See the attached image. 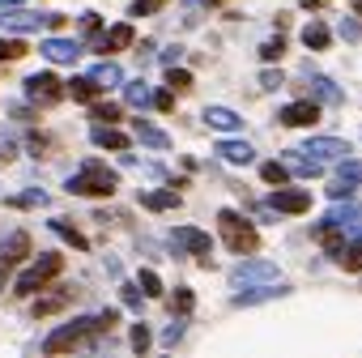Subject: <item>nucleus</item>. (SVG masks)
<instances>
[{
    "label": "nucleus",
    "mask_w": 362,
    "mask_h": 358,
    "mask_svg": "<svg viewBox=\"0 0 362 358\" xmlns=\"http://www.w3.org/2000/svg\"><path fill=\"white\" fill-rule=\"evenodd\" d=\"M119 188V175L111 171V166H103V162H81V171L69 179V192L73 197H111Z\"/></svg>",
    "instance_id": "nucleus-1"
},
{
    "label": "nucleus",
    "mask_w": 362,
    "mask_h": 358,
    "mask_svg": "<svg viewBox=\"0 0 362 358\" xmlns=\"http://www.w3.org/2000/svg\"><path fill=\"white\" fill-rule=\"evenodd\" d=\"M218 226H222V239H226V248H230L235 256H252V252L260 248V235H256V226H252L243 214L222 209V214H218Z\"/></svg>",
    "instance_id": "nucleus-2"
},
{
    "label": "nucleus",
    "mask_w": 362,
    "mask_h": 358,
    "mask_svg": "<svg viewBox=\"0 0 362 358\" xmlns=\"http://www.w3.org/2000/svg\"><path fill=\"white\" fill-rule=\"evenodd\" d=\"M60 273H64V256H56V252H43V256H39V260H35V265H30L22 277H18V286H13V290L30 299V294L47 290V282H56Z\"/></svg>",
    "instance_id": "nucleus-3"
},
{
    "label": "nucleus",
    "mask_w": 362,
    "mask_h": 358,
    "mask_svg": "<svg viewBox=\"0 0 362 358\" xmlns=\"http://www.w3.org/2000/svg\"><path fill=\"white\" fill-rule=\"evenodd\" d=\"M90 333H98V316L94 320H73V324H64V328H56L47 341H43V350L47 354H64V350H77Z\"/></svg>",
    "instance_id": "nucleus-4"
},
{
    "label": "nucleus",
    "mask_w": 362,
    "mask_h": 358,
    "mask_svg": "<svg viewBox=\"0 0 362 358\" xmlns=\"http://www.w3.org/2000/svg\"><path fill=\"white\" fill-rule=\"evenodd\" d=\"M170 239H175V248H184L188 256H197L205 269L214 265V239H209L205 231H197V226H175V235H170Z\"/></svg>",
    "instance_id": "nucleus-5"
},
{
    "label": "nucleus",
    "mask_w": 362,
    "mask_h": 358,
    "mask_svg": "<svg viewBox=\"0 0 362 358\" xmlns=\"http://www.w3.org/2000/svg\"><path fill=\"white\" fill-rule=\"evenodd\" d=\"M26 256H30V235H26V231H13L5 243H0V286H5L9 269H18Z\"/></svg>",
    "instance_id": "nucleus-6"
},
{
    "label": "nucleus",
    "mask_w": 362,
    "mask_h": 358,
    "mask_svg": "<svg viewBox=\"0 0 362 358\" xmlns=\"http://www.w3.org/2000/svg\"><path fill=\"white\" fill-rule=\"evenodd\" d=\"M26 98L39 107H52L64 98V81H56L52 73H35V77H26Z\"/></svg>",
    "instance_id": "nucleus-7"
},
{
    "label": "nucleus",
    "mask_w": 362,
    "mask_h": 358,
    "mask_svg": "<svg viewBox=\"0 0 362 358\" xmlns=\"http://www.w3.org/2000/svg\"><path fill=\"white\" fill-rule=\"evenodd\" d=\"M286 294H290V286H286V282H256V286H243L230 303H235V307H256V303L286 299Z\"/></svg>",
    "instance_id": "nucleus-8"
},
{
    "label": "nucleus",
    "mask_w": 362,
    "mask_h": 358,
    "mask_svg": "<svg viewBox=\"0 0 362 358\" xmlns=\"http://www.w3.org/2000/svg\"><path fill=\"white\" fill-rule=\"evenodd\" d=\"M286 128H311L315 120H320V103L315 98H298V103H290V107H281V115H277Z\"/></svg>",
    "instance_id": "nucleus-9"
},
{
    "label": "nucleus",
    "mask_w": 362,
    "mask_h": 358,
    "mask_svg": "<svg viewBox=\"0 0 362 358\" xmlns=\"http://www.w3.org/2000/svg\"><path fill=\"white\" fill-rule=\"evenodd\" d=\"M358 184H362V162L345 158V162L337 166V179H332V188H328V197H332V201H341V197H349V192H354Z\"/></svg>",
    "instance_id": "nucleus-10"
},
{
    "label": "nucleus",
    "mask_w": 362,
    "mask_h": 358,
    "mask_svg": "<svg viewBox=\"0 0 362 358\" xmlns=\"http://www.w3.org/2000/svg\"><path fill=\"white\" fill-rule=\"evenodd\" d=\"M235 286H256V282H277V265L269 260H243L235 273H230Z\"/></svg>",
    "instance_id": "nucleus-11"
},
{
    "label": "nucleus",
    "mask_w": 362,
    "mask_h": 358,
    "mask_svg": "<svg viewBox=\"0 0 362 358\" xmlns=\"http://www.w3.org/2000/svg\"><path fill=\"white\" fill-rule=\"evenodd\" d=\"M303 154H311L320 162H332V158H345L349 154V141H341V137H307Z\"/></svg>",
    "instance_id": "nucleus-12"
},
{
    "label": "nucleus",
    "mask_w": 362,
    "mask_h": 358,
    "mask_svg": "<svg viewBox=\"0 0 362 358\" xmlns=\"http://www.w3.org/2000/svg\"><path fill=\"white\" fill-rule=\"evenodd\" d=\"M273 209L277 214H307L311 209V192L307 188H277L273 192Z\"/></svg>",
    "instance_id": "nucleus-13"
},
{
    "label": "nucleus",
    "mask_w": 362,
    "mask_h": 358,
    "mask_svg": "<svg viewBox=\"0 0 362 358\" xmlns=\"http://www.w3.org/2000/svg\"><path fill=\"white\" fill-rule=\"evenodd\" d=\"M39 52H43L52 64H73V60L81 56V43H77V39H56V35H52V39H43Z\"/></svg>",
    "instance_id": "nucleus-14"
},
{
    "label": "nucleus",
    "mask_w": 362,
    "mask_h": 358,
    "mask_svg": "<svg viewBox=\"0 0 362 358\" xmlns=\"http://www.w3.org/2000/svg\"><path fill=\"white\" fill-rule=\"evenodd\" d=\"M201 120H205L209 128H218V132H239V128H243V115L230 111V107H218V103H209V107L201 111Z\"/></svg>",
    "instance_id": "nucleus-15"
},
{
    "label": "nucleus",
    "mask_w": 362,
    "mask_h": 358,
    "mask_svg": "<svg viewBox=\"0 0 362 358\" xmlns=\"http://www.w3.org/2000/svg\"><path fill=\"white\" fill-rule=\"evenodd\" d=\"M0 26L5 30H39V26H47V13H30V9H5L0 13Z\"/></svg>",
    "instance_id": "nucleus-16"
},
{
    "label": "nucleus",
    "mask_w": 362,
    "mask_h": 358,
    "mask_svg": "<svg viewBox=\"0 0 362 358\" xmlns=\"http://www.w3.org/2000/svg\"><path fill=\"white\" fill-rule=\"evenodd\" d=\"M218 158H222V162H230V166H247V162L256 158V149H252L247 141H235V137H222V141H218Z\"/></svg>",
    "instance_id": "nucleus-17"
},
{
    "label": "nucleus",
    "mask_w": 362,
    "mask_h": 358,
    "mask_svg": "<svg viewBox=\"0 0 362 358\" xmlns=\"http://www.w3.org/2000/svg\"><path fill=\"white\" fill-rule=\"evenodd\" d=\"M132 137H136L141 145H149V149H170V137H166L162 128H153L149 120H132Z\"/></svg>",
    "instance_id": "nucleus-18"
},
{
    "label": "nucleus",
    "mask_w": 362,
    "mask_h": 358,
    "mask_svg": "<svg viewBox=\"0 0 362 358\" xmlns=\"http://www.w3.org/2000/svg\"><path fill=\"white\" fill-rule=\"evenodd\" d=\"M90 137H94V145H103V149H115V154H124V149H128V137H124L115 124H94V132H90Z\"/></svg>",
    "instance_id": "nucleus-19"
},
{
    "label": "nucleus",
    "mask_w": 362,
    "mask_h": 358,
    "mask_svg": "<svg viewBox=\"0 0 362 358\" xmlns=\"http://www.w3.org/2000/svg\"><path fill=\"white\" fill-rule=\"evenodd\" d=\"M64 94H73L77 103H94L98 94H103V86L86 73V77H73V81H64Z\"/></svg>",
    "instance_id": "nucleus-20"
},
{
    "label": "nucleus",
    "mask_w": 362,
    "mask_h": 358,
    "mask_svg": "<svg viewBox=\"0 0 362 358\" xmlns=\"http://www.w3.org/2000/svg\"><path fill=\"white\" fill-rule=\"evenodd\" d=\"M132 39H136V35H132V26H128V22H119V26H111V30L98 39V47H107V52H124V47H132Z\"/></svg>",
    "instance_id": "nucleus-21"
},
{
    "label": "nucleus",
    "mask_w": 362,
    "mask_h": 358,
    "mask_svg": "<svg viewBox=\"0 0 362 358\" xmlns=\"http://www.w3.org/2000/svg\"><path fill=\"white\" fill-rule=\"evenodd\" d=\"M311 90H315V103H324V107H341L345 103V94L337 90V81H328V77H311Z\"/></svg>",
    "instance_id": "nucleus-22"
},
{
    "label": "nucleus",
    "mask_w": 362,
    "mask_h": 358,
    "mask_svg": "<svg viewBox=\"0 0 362 358\" xmlns=\"http://www.w3.org/2000/svg\"><path fill=\"white\" fill-rule=\"evenodd\" d=\"M103 90H111V86H124V73H119V64H111V60H103V64H94V73H90Z\"/></svg>",
    "instance_id": "nucleus-23"
},
{
    "label": "nucleus",
    "mask_w": 362,
    "mask_h": 358,
    "mask_svg": "<svg viewBox=\"0 0 362 358\" xmlns=\"http://www.w3.org/2000/svg\"><path fill=\"white\" fill-rule=\"evenodd\" d=\"M303 43H307L311 52H324V47H328V26H324V22H307V26H303Z\"/></svg>",
    "instance_id": "nucleus-24"
},
{
    "label": "nucleus",
    "mask_w": 362,
    "mask_h": 358,
    "mask_svg": "<svg viewBox=\"0 0 362 358\" xmlns=\"http://www.w3.org/2000/svg\"><path fill=\"white\" fill-rule=\"evenodd\" d=\"M124 98H128V107H136V111H141V107H149V103H153V94H149V86H145V81H141V77H136V81H128V86H124Z\"/></svg>",
    "instance_id": "nucleus-25"
},
{
    "label": "nucleus",
    "mask_w": 362,
    "mask_h": 358,
    "mask_svg": "<svg viewBox=\"0 0 362 358\" xmlns=\"http://www.w3.org/2000/svg\"><path fill=\"white\" fill-rule=\"evenodd\" d=\"M60 307H69V290H56V294L35 299V316H56Z\"/></svg>",
    "instance_id": "nucleus-26"
},
{
    "label": "nucleus",
    "mask_w": 362,
    "mask_h": 358,
    "mask_svg": "<svg viewBox=\"0 0 362 358\" xmlns=\"http://www.w3.org/2000/svg\"><path fill=\"white\" fill-rule=\"evenodd\" d=\"M298 154H303V149H298ZM286 166H290V171H298V175H307V179H315V175L324 171V162H320V158H311V154H307V158H294V154H290V158H286Z\"/></svg>",
    "instance_id": "nucleus-27"
},
{
    "label": "nucleus",
    "mask_w": 362,
    "mask_h": 358,
    "mask_svg": "<svg viewBox=\"0 0 362 358\" xmlns=\"http://www.w3.org/2000/svg\"><path fill=\"white\" fill-rule=\"evenodd\" d=\"M141 205H145V209H158V214H162V209H179V192H145Z\"/></svg>",
    "instance_id": "nucleus-28"
},
{
    "label": "nucleus",
    "mask_w": 362,
    "mask_h": 358,
    "mask_svg": "<svg viewBox=\"0 0 362 358\" xmlns=\"http://www.w3.org/2000/svg\"><path fill=\"white\" fill-rule=\"evenodd\" d=\"M52 231H56V235H60V239H69V243H73V248H77V252H86V248H90V243H86V235H81V231H77V226H69V222H64V218H52Z\"/></svg>",
    "instance_id": "nucleus-29"
},
{
    "label": "nucleus",
    "mask_w": 362,
    "mask_h": 358,
    "mask_svg": "<svg viewBox=\"0 0 362 358\" xmlns=\"http://www.w3.org/2000/svg\"><path fill=\"white\" fill-rule=\"evenodd\" d=\"M192 307H197V294H192L188 286H175V294H170V311H175V316H188Z\"/></svg>",
    "instance_id": "nucleus-30"
},
{
    "label": "nucleus",
    "mask_w": 362,
    "mask_h": 358,
    "mask_svg": "<svg viewBox=\"0 0 362 358\" xmlns=\"http://www.w3.org/2000/svg\"><path fill=\"white\" fill-rule=\"evenodd\" d=\"M9 205H13V209H43V205H47V192H43V188H30V192H22V197H9Z\"/></svg>",
    "instance_id": "nucleus-31"
},
{
    "label": "nucleus",
    "mask_w": 362,
    "mask_h": 358,
    "mask_svg": "<svg viewBox=\"0 0 362 358\" xmlns=\"http://www.w3.org/2000/svg\"><path fill=\"white\" fill-rule=\"evenodd\" d=\"M136 286H141L145 299H162V277H158L153 269H141V273H136Z\"/></svg>",
    "instance_id": "nucleus-32"
},
{
    "label": "nucleus",
    "mask_w": 362,
    "mask_h": 358,
    "mask_svg": "<svg viewBox=\"0 0 362 358\" xmlns=\"http://www.w3.org/2000/svg\"><path fill=\"white\" fill-rule=\"evenodd\" d=\"M324 222H337V226H354V222H362V209H358V205H332V214H328Z\"/></svg>",
    "instance_id": "nucleus-33"
},
{
    "label": "nucleus",
    "mask_w": 362,
    "mask_h": 358,
    "mask_svg": "<svg viewBox=\"0 0 362 358\" xmlns=\"http://www.w3.org/2000/svg\"><path fill=\"white\" fill-rule=\"evenodd\" d=\"M260 179H264V184H277V188H281L286 179H290V166L273 158V162H264V166H260Z\"/></svg>",
    "instance_id": "nucleus-34"
},
{
    "label": "nucleus",
    "mask_w": 362,
    "mask_h": 358,
    "mask_svg": "<svg viewBox=\"0 0 362 358\" xmlns=\"http://www.w3.org/2000/svg\"><path fill=\"white\" fill-rule=\"evenodd\" d=\"M90 120H98V124H115V120H119V107H115V103H98V98H94V103H90Z\"/></svg>",
    "instance_id": "nucleus-35"
},
{
    "label": "nucleus",
    "mask_w": 362,
    "mask_h": 358,
    "mask_svg": "<svg viewBox=\"0 0 362 358\" xmlns=\"http://www.w3.org/2000/svg\"><path fill=\"white\" fill-rule=\"evenodd\" d=\"M337 265H341V269H345V273H362V239H358V243H354V248H345V252H341V260H337Z\"/></svg>",
    "instance_id": "nucleus-36"
},
{
    "label": "nucleus",
    "mask_w": 362,
    "mask_h": 358,
    "mask_svg": "<svg viewBox=\"0 0 362 358\" xmlns=\"http://www.w3.org/2000/svg\"><path fill=\"white\" fill-rule=\"evenodd\" d=\"M166 86L184 94V90H192V73H188V69H175V64H170V69H166Z\"/></svg>",
    "instance_id": "nucleus-37"
},
{
    "label": "nucleus",
    "mask_w": 362,
    "mask_h": 358,
    "mask_svg": "<svg viewBox=\"0 0 362 358\" xmlns=\"http://www.w3.org/2000/svg\"><path fill=\"white\" fill-rule=\"evenodd\" d=\"M22 56H26L22 39H0V60H22Z\"/></svg>",
    "instance_id": "nucleus-38"
},
{
    "label": "nucleus",
    "mask_w": 362,
    "mask_h": 358,
    "mask_svg": "<svg viewBox=\"0 0 362 358\" xmlns=\"http://www.w3.org/2000/svg\"><path fill=\"white\" fill-rule=\"evenodd\" d=\"M281 52H286V39H281V35H277V39H269V43H260V60H269V64H273V60H281Z\"/></svg>",
    "instance_id": "nucleus-39"
},
{
    "label": "nucleus",
    "mask_w": 362,
    "mask_h": 358,
    "mask_svg": "<svg viewBox=\"0 0 362 358\" xmlns=\"http://www.w3.org/2000/svg\"><path fill=\"white\" fill-rule=\"evenodd\" d=\"M128 341H132V350H136V354H145V350H149V341H153V337H149L145 320H141V324H132V337H128Z\"/></svg>",
    "instance_id": "nucleus-40"
},
{
    "label": "nucleus",
    "mask_w": 362,
    "mask_h": 358,
    "mask_svg": "<svg viewBox=\"0 0 362 358\" xmlns=\"http://www.w3.org/2000/svg\"><path fill=\"white\" fill-rule=\"evenodd\" d=\"M170 0H136L132 5V18H149V13H158V9H166Z\"/></svg>",
    "instance_id": "nucleus-41"
},
{
    "label": "nucleus",
    "mask_w": 362,
    "mask_h": 358,
    "mask_svg": "<svg viewBox=\"0 0 362 358\" xmlns=\"http://www.w3.org/2000/svg\"><path fill=\"white\" fill-rule=\"evenodd\" d=\"M179 337H184V316H179V320H170V324H166V333H162V345H175Z\"/></svg>",
    "instance_id": "nucleus-42"
},
{
    "label": "nucleus",
    "mask_w": 362,
    "mask_h": 358,
    "mask_svg": "<svg viewBox=\"0 0 362 358\" xmlns=\"http://www.w3.org/2000/svg\"><path fill=\"white\" fill-rule=\"evenodd\" d=\"M341 39H345V43H358V39H362V26H358L354 18H345V22H341Z\"/></svg>",
    "instance_id": "nucleus-43"
},
{
    "label": "nucleus",
    "mask_w": 362,
    "mask_h": 358,
    "mask_svg": "<svg viewBox=\"0 0 362 358\" xmlns=\"http://www.w3.org/2000/svg\"><path fill=\"white\" fill-rule=\"evenodd\" d=\"M260 86H264V90H281V86H286V77H281L277 69H264V73H260Z\"/></svg>",
    "instance_id": "nucleus-44"
},
{
    "label": "nucleus",
    "mask_w": 362,
    "mask_h": 358,
    "mask_svg": "<svg viewBox=\"0 0 362 358\" xmlns=\"http://www.w3.org/2000/svg\"><path fill=\"white\" fill-rule=\"evenodd\" d=\"M153 107H158V111H170V107H175V90H170V86L158 90V94H153Z\"/></svg>",
    "instance_id": "nucleus-45"
},
{
    "label": "nucleus",
    "mask_w": 362,
    "mask_h": 358,
    "mask_svg": "<svg viewBox=\"0 0 362 358\" xmlns=\"http://www.w3.org/2000/svg\"><path fill=\"white\" fill-rule=\"evenodd\" d=\"M115 320H119V311H115V307H107V311L98 316V333H111V328H115Z\"/></svg>",
    "instance_id": "nucleus-46"
},
{
    "label": "nucleus",
    "mask_w": 362,
    "mask_h": 358,
    "mask_svg": "<svg viewBox=\"0 0 362 358\" xmlns=\"http://www.w3.org/2000/svg\"><path fill=\"white\" fill-rule=\"evenodd\" d=\"M141 299H145L141 286H124V303H128V307H141Z\"/></svg>",
    "instance_id": "nucleus-47"
},
{
    "label": "nucleus",
    "mask_w": 362,
    "mask_h": 358,
    "mask_svg": "<svg viewBox=\"0 0 362 358\" xmlns=\"http://www.w3.org/2000/svg\"><path fill=\"white\" fill-rule=\"evenodd\" d=\"M81 30L86 35H98V13H81Z\"/></svg>",
    "instance_id": "nucleus-48"
},
{
    "label": "nucleus",
    "mask_w": 362,
    "mask_h": 358,
    "mask_svg": "<svg viewBox=\"0 0 362 358\" xmlns=\"http://www.w3.org/2000/svg\"><path fill=\"white\" fill-rule=\"evenodd\" d=\"M47 145H52V137H39V132L30 137V149H35V154H39V149H47Z\"/></svg>",
    "instance_id": "nucleus-49"
},
{
    "label": "nucleus",
    "mask_w": 362,
    "mask_h": 358,
    "mask_svg": "<svg viewBox=\"0 0 362 358\" xmlns=\"http://www.w3.org/2000/svg\"><path fill=\"white\" fill-rule=\"evenodd\" d=\"M298 5H303V9L311 13V9H324V5H332V0H298Z\"/></svg>",
    "instance_id": "nucleus-50"
},
{
    "label": "nucleus",
    "mask_w": 362,
    "mask_h": 358,
    "mask_svg": "<svg viewBox=\"0 0 362 358\" xmlns=\"http://www.w3.org/2000/svg\"><path fill=\"white\" fill-rule=\"evenodd\" d=\"M13 158V145H0V162H9Z\"/></svg>",
    "instance_id": "nucleus-51"
},
{
    "label": "nucleus",
    "mask_w": 362,
    "mask_h": 358,
    "mask_svg": "<svg viewBox=\"0 0 362 358\" xmlns=\"http://www.w3.org/2000/svg\"><path fill=\"white\" fill-rule=\"evenodd\" d=\"M349 5H354V13H358V18H362V0H349Z\"/></svg>",
    "instance_id": "nucleus-52"
},
{
    "label": "nucleus",
    "mask_w": 362,
    "mask_h": 358,
    "mask_svg": "<svg viewBox=\"0 0 362 358\" xmlns=\"http://www.w3.org/2000/svg\"><path fill=\"white\" fill-rule=\"evenodd\" d=\"M0 5H13V0H0Z\"/></svg>",
    "instance_id": "nucleus-53"
},
{
    "label": "nucleus",
    "mask_w": 362,
    "mask_h": 358,
    "mask_svg": "<svg viewBox=\"0 0 362 358\" xmlns=\"http://www.w3.org/2000/svg\"><path fill=\"white\" fill-rule=\"evenodd\" d=\"M209 5H218V0H209Z\"/></svg>",
    "instance_id": "nucleus-54"
}]
</instances>
